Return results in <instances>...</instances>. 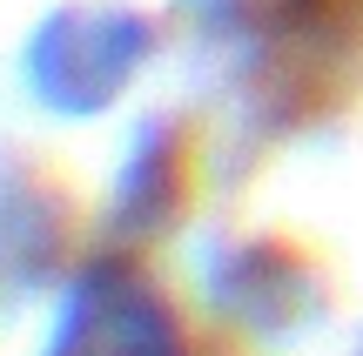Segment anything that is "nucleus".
Masks as SVG:
<instances>
[{
	"label": "nucleus",
	"mask_w": 363,
	"mask_h": 356,
	"mask_svg": "<svg viewBox=\"0 0 363 356\" xmlns=\"http://www.w3.org/2000/svg\"><path fill=\"white\" fill-rule=\"evenodd\" d=\"M216 296L242 323H262V330H289V309L316 303L310 276H303L289 255H276V249H235L229 255V276L216 282Z\"/></svg>",
	"instance_id": "obj_3"
},
{
	"label": "nucleus",
	"mask_w": 363,
	"mask_h": 356,
	"mask_svg": "<svg viewBox=\"0 0 363 356\" xmlns=\"http://www.w3.org/2000/svg\"><path fill=\"white\" fill-rule=\"evenodd\" d=\"M169 202H175V134L148 128L142 142H135L121 182H115V222H128L135 236H142V229H155L162 215H169Z\"/></svg>",
	"instance_id": "obj_4"
},
{
	"label": "nucleus",
	"mask_w": 363,
	"mask_h": 356,
	"mask_svg": "<svg viewBox=\"0 0 363 356\" xmlns=\"http://www.w3.org/2000/svg\"><path fill=\"white\" fill-rule=\"evenodd\" d=\"M155 54V21L128 0H67L27 34V94L48 115H108Z\"/></svg>",
	"instance_id": "obj_1"
},
{
	"label": "nucleus",
	"mask_w": 363,
	"mask_h": 356,
	"mask_svg": "<svg viewBox=\"0 0 363 356\" xmlns=\"http://www.w3.org/2000/svg\"><path fill=\"white\" fill-rule=\"evenodd\" d=\"M40 356H189L169 296L135 263H88L61 296V316Z\"/></svg>",
	"instance_id": "obj_2"
}]
</instances>
